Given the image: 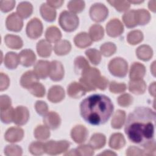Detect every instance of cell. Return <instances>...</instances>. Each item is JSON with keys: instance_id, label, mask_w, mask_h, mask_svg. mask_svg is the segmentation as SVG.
Masks as SVG:
<instances>
[{"instance_id": "1", "label": "cell", "mask_w": 156, "mask_h": 156, "mask_svg": "<svg viewBox=\"0 0 156 156\" xmlns=\"http://www.w3.org/2000/svg\"><path fill=\"white\" fill-rule=\"evenodd\" d=\"M155 113L148 107L136 108L127 119L124 131L129 140L144 146L154 140Z\"/></svg>"}, {"instance_id": "2", "label": "cell", "mask_w": 156, "mask_h": 156, "mask_svg": "<svg viewBox=\"0 0 156 156\" xmlns=\"http://www.w3.org/2000/svg\"><path fill=\"white\" fill-rule=\"evenodd\" d=\"M80 115L88 123L98 126L105 123L113 112L110 99L104 94H95L84 99L80 105Z\"/></svg>"}, {"instance_id": "3", "label": "cell", "mask_w": 156, "mask_h": 156, "mask_svg": "<svg viewBox=\"0 0 156 156\" xmlns=\"http://www.w3.org/2000/svg\"><path fill=\"white\" fill-rule=\"evenodd\" d=\"M81 75L79 83L83 87L85 90L87 91L95 90L94 83L96 79L101 76L100 71L95 68H91L90 66Z\"/></svg>"}, {"instance_id": "4", "label": "cell", "mask_w": 156, "mask_h": 156, "mask_svg": "<svg viewBox=\"0 0 156 156\" xmlns=\"http://www.w3.org/2000/svg\"><path fill=\"white\" fill-rule=\"evenodd\" d=\"M58 21L62 28L66 32L74 31L79 26L77 16L68 11H63L61 13Z\"/></svg>"}, {"instance_id": "5", "label": "cell", "mask_w": 156, "mask_h": 156, "mask_svg": "<svg viewBox=\"0 0 156 156\" xmlns=\"http://www.w3.org/2000/svg\"><path fill=\"white\" fill-rule=\"evenodd\" d=\"M127 68V62L120 57L113 58L108 65V69L111 74L118 77H123L126 76Z\"/></svg>"}, {"instance_id": "6", "label": "cell", "mask_w": 156, "mask_h": 156, "mask_svg": "<svg viewBox=\"0 0 156 156\" xmlns=\"http://www.w3.org/2000/svg\"><path fill=\"white\" fill-rule=\"evenodd\" d=\"M69 147V143L65 140L49 141L44 143L45 152L50 155L60 154L67 151Z\"/></svg>"}, {"instance_id": "7", "label": "cell", "mask_w": 156, "mask_h": 156, "mask_svg": "<svg viewBox=\"0 0 156 156\" xmlns=\"http://www.w3.org/2000/svg\"><path fill=\"white\" fill-rule=\"evenodd\" d=\"M43 32V25L40 20L38 18L32 19L26 27V34L31 39L39 38Z\"/></svg>"}, {"instance_id": "8", "label": "cell", "mask_w": 156, "mask_h": 156, "mask_svg": "<svg viewBox=\"0 0 156 156\" xmlns=\"http://www.w3.org/2000/svg\"><path fill=\"white\" fill-rule=\"evenodd\" d=\"M108 9L101 3L93 4L90 10V15L91 19L96 22H101L105 20L108 16Z\"/></svg>"}, {"instance_id": "9", "label": "cell", "mask_w": 156, "mask_h": 156, "mask_svg": "<svg viewBox=\"0 0 156 156\" xmlns=\"http://www.w3.org/2000/svg\"><path fill=\"white\" fill-rule=\"evenodd\" d=\"M23 22L21 17L16 13H12L8 16L6 20V27L9 30L18 32L23 27Z\"/></svg>"}, {"instance_id": "10", "label": "cell", "mask_w": 156, "mask_h": 156, "mask_svg": "<svg viewBox=\"0 0 156 156\" xmlns=\"http://www.w3.org/2000/svg\"><path fill=\"white\" fill-rule=\"evenodd\" d=\"M51 63L46 60H39L34 68V73L38 79H46L49 75Z\"/></svg>"}, {"instance_id": "11", "label": "cell", "mask_w": 156, "mask_h": 156, "mask_svg": "<svg viewBox=\"0 0 156 156\" xmlns=\"http://www.w3.org/2000/svg\"><path fill=\"white\" fill-rule=\"evenodd\" d=\"M49 76L54 81H59L64 76V69L61 62L54 60L51 62Z\"/></svg>"}, {"instance_id": "12", "label": "cell", "mask_w": 156, "mask_h": 156, "mask_svg": "<svg viewBox=\"0 0 156 156\" xmlns=\"http://www.w3.org/2000/svg\"><path fill=\"white\" fill-rule=\"evenodd\" d=\"M122 24L118 19L110 20L106 26L107 34L112 37H116L120 35L123 32Z\"/></svg>"}, {"instance_id": "13", "label": "cell", "mask_w": 156, "mask_h": 156, "mask_svg": "<svg viewBox=\"0 0 156 156\" xmlns=\"http://www.w3.org/2000/svg\"><path fill=\"white\" fill-rule=\"evenodd\" d=\"M29 118V113L27 108L23 106L17 107L14 111L13 122L19 126L25 124Z\"/></svg>"}, {"instance_id": "14", "label": "cell", "mask_w": 156, "mask_h": 156, "mask_svg": "<svg viewBox=\"0 0 156 156\" xmlns=\"http://www.w3.org/2000/svg\"><path fill=\"white\" fill-rule=\"evenodd\" d=\"M88 135L87 128L82 125L75 126L71 130L72 139L77 143H82L85 141Z\"/></svg>"}, {"instance_id": "15", "label": "cell", "mask_w": 156, "mask_h": 156, "mask_svg": "<svg viewBox=\"0 0 156 156\" xmlns=\"http://www.w3.org/2000/svg\"><path fill=\"white\" fill-rule=\"evenodd\" d=\"M43 122L47 127L54 130L59 127L61 119L57 113L50 112L48 113H46L44 116Z\"/></svg>"}, {"instance_id": "16", "label": "cell", "mask_w": 156, "mask_h": 156, "mask_svg": "<svg viewBox=\"0 0 156 156\" xmlns=\"http://www.w3.org/2000/svg\"><path fill=\"white\" fill-rule=\"evenodd\" d=\"M24 136L23 130L20 127H12L9 128L4 136L6 141L10 143H15L21 141Z\"/></svg>"}, {"instance_id": "17", "label": "cell", "mask_w": 156, "mask_h": 156, "mask_svg": "<svg viewBox=\"0 0 156 156\" xmlns=\"http://www.w3.org/2000/svg\"><path fill=\"white\" fill-rule=\"evenodd\" d=\"M19 60L20 63L23 66L28 67L34 63L36 60V56L32 50L26 49L21 51L19 54Z\"/></svg>"}, {"instance_id": "18", "label": "cell", "mask_w": 156, "mask_h": 156, "mask_svg": "<svg viewBox=\"0 0 156 156\" xmlns=\"http://www.w3.org/2000/svg\"><path fill=\"white\" fill-rule=\"evenodd\" d=\"M65 97V91L62 87L54 85L52 87L48 94V99L52 102L57 103L61 101Z\"/></svg>"}, {"instance_id": "19", "label": "cell", "mask_w": 156, "mask_h": 156, "mask_svg": "<svg viewBox=\"0 0 156 156\" xmlns=\"http://www.w3.org/2000/svg\"><path fill=\"white\" fill-rule=\"evenodd\" d=\"M146 73L143 65L139 62H135L131 65L130 70V78L131 80L142 79Z\"/></svg>"}, {"instance_id": "20", "label": "cell", "mask_w": 156, "mask_h": 156, "mask_svg": "<svg viewBox=\"0 0 156 156\" xmlns=\"http://www.w3.org/2000/svg\"><path fill=\"white\" fill-rule=\"evenodd\" d=\"M85 89L80 83L76 82L71 83L67 88L68 95L73 98H79L86 93Z\"/></svg>"}, {"instance_id": "21", "label": "cell", "mask_w": 156, "mask_h": 156, "mask_svg": "<svg viewBox=\"0 0 156 156\" xmlns=\"http://www.w3.org/2000/svg\"><path fill=\"white\" fill-rule=\"evenodd\" d=\"M38 78L35 74L34 71H28L24 73L20 80L21 85L24 88L29 89L32 85L37 82Z\"/></svg>"}, {"instance_id": "22", "label": "cell", "mask_w": 156, "mask_h": 156, "mask_svg": "<svg viewBox=\"0 0 156 156\" xmlns=\"http://www.w3.org/2000/svg\"><path fill=\"white\" fill-rule=\"evenodd\" d=\"M146 88V85L142 79L130 80L129 83V91L135 94H143Z\"/></svg>"}, {"instance_id": "23", "label": "cell", "mask_w": 156, "mask_h": 156, "mask_svg": "<svg viewBox=\"0 0 156 156\" xmlns=\"http://www.w3.org/2000/svg\"><path fill=\"white\" fill-rule=\"evenodd\" d=\"M126 140L120 133H116L111 135L109 140V146L114 149H119L124 146Z\"/></svg>"}, {"instance_id": "24", "label": "cell", "mask_w": 156, "mask_h": 156, "mask_svg": "<svg viewBox=\"0 0 156 156\" xmlns=\"http://www.w3.org/2000/svg\"><path fill=\"white\" fill-rule=\"evenodd\" d=\"M37 51L40 56L47 57L51 55L52 46L48 41L41 40L37 44Z\"/></svg>"}, {"instance_id": "25", "label": "cell", "mask_w": 156, "mask_h": 156, "mask_svg": "<svg viewBox=\"0 0 156 156\" xmlns=\"http://www.w3.org/2000/svg\"><path fill=\"white\" fill-rule=\"evenodd\" d=\"M40 13L42 17L47 21H53L56 17V12L48 4H43L40 7Z\"/></svg>"}, {"instance_id": "26", "label": "cell", "mask_w": 156, "mask_h": 156, "mask_svg": "<svg viewBox=\"0 0 156 156\" xmlns=\"http://www.w3.org/2000/svg\"><path fill=\"white\" fill-rule=\"evenodd\" d=\"M74 41L75 44L80 48H86L91 45L92 43L90 37L85 32H81L77 34L74 37Z\"/></svg>"}, {"instance_id": "27", "label": "cell", "mask_w": 156, "mask_h": 156, "mask_svg": "<svg viewBox=\"0 0 156 156\" xmlns=\"http://www.w3.org/2000/svg\"><path fill=\"white\" fill-rule=\"evenodd\" d=\"M4 41L7 46L12 49H18L23 46V41L17 35L8 34L5 37Z\"/></svg>"}, {"instance_id": "28", "label": "cell", "mask_w": 156, "mask_h": 156, "mask_svg": "<svg viewBox=\"0 0 156 156\" xmlns=\"http://www.w3.org/2000/svg\"><path fill=\"white\" fill-rule=\"evenodd\" d=\"M20 63L19 55L13 52H9L4 58V65L9 69H15Z\"/></svg>"}, {"instance_id": "29", "label": "cell", "mask_w": 156, "mask_h": 156, "mask_svg": "<svg viewBox=\"0 0 156 156\" xmlns=\"http://www.w3.org/2000/svg\"><path fill=\"white\" fill-rule=\"evenodd\" d=\"M122 19L126 26L129 28L134 27L138 25L136 11L135 10H130L126 13L123 15Z\"/></svg>"}, {"instance_id": "30", "label": "cell", "mask_w": 156, "mask_h": 156, "mask_svg": "<svg viewBox=\"0 0 156 156\" xmlns=\"http://www.w3.org/2000/svg\"><path fill=\"white\" fill-rule=\"evenodd\" d=\"M45 36L48 41L55 43L60 40L62 34L57 27L51 26L47 29Z\"/></svg>"}, {"instance_id": "31", "label": "cell", "mask_w": 156, "mask_h": 156, "mask_svg": "<svg viewBox=\"0 0 156 156\" xmlns=\"http://www.w3.org/2000/svg\"><path fill=\"white\" fill-rule=\"evenodd\" d=\"M152 50L148 45H141L139 46L136 50V54L137 57L143 60H149L152 56Z\"/></svg>"}, {"instance_id": "32", "label": "cell", "mask_w": 156, "mask_h": 156, "mask_svg": "<svg viewBox=\"0 0 156 156\" xmlns=\"http://www.w3.org/2000/svg\"><path fill=\"white\" fill-rule=\"evenodd\" d=\"M105 136L102 133H94L90 138V145L93 149H98L104 146L105 144Z\"/></svg>"}, {"instance_id": "33", "label": "cell", "mask_w": 156, "mask_h": 156, "mask_svg": "<svg viewBox=\"0 0 156 156\" xmlns=\"http://www.w3.org/2000/svg\"><path fill=\"white\" fill-rule=\"evenodd\" d=\"M125 116H126V113L124 111L118 110H117L112 119V122L111 125L112 127L114 129H120L125 121Z\"/></svg>"}, {"instance_id": "34", "label": "cell", "mask_w": 156, "mask_h": 156, "mask_svg": "<svg viewBox=\"0 0 156 156\" xmlns=\"http://www.w3.org/2000/svg\"><path fill=\"white\" fill-rule=\"evenodd\" d=\"M17 13L22 18H27L32 13V5L28 2H22L18 5Z\"/></svg>"}, {"instance_id": "35", "label": "cell", "mask_w": 156, "mask_h": 156, "mask_svg": "<svg viewBox=\"0 0 156 156\" xmlns=\"http://www.w3.org/2000/svg\"><path fill=\"white\" fill-rule=\"evenodd\" d=\"M71 46L69 41L62 40L57 43L54 46V51L57 55H63L67 54L71 50Z\"/></svg>"}, {"instance_id": "36", "label": "cell", "mask_w": 156, "mask_h": 156, "mask_svg": "<svg viewBox=\"0 0 156 156\" xmlns=\"http://www.w3.org/2000/svg\"><path fill=\"white\" fill-rule=\"evenodd\" d=\"M89 67L90 66L88 65V63L84 57L79 56L75 59L74 70L76 74H82V73Z\"/></svg>"}, {"instance_id": "37", "label": "cell", "mask_w": 156, "mask_h": 156, "mask_svg": "<svg viewBox=\"0 0 156 156\" xmlns=\"http://www.w3.org/2000/svg\"><path fill=\"white\" fill-rule=\"evenodd\" d=\"M90 37L91 40L99 41L104 37V29L99 24H94L90 29Z\"/></svg>"}, {"instance_id": "38", "label": "cell", "mask_w": 156, "mask_h": 156, "mask_svg": "<svg viewBox=\"0 0 156 156\" xmlns=\"http://www.w3.org/2000/svg\"><path fill=\"white\" fill-rule=\"evenodd\" d=\"M50 132L46 126H38L34 130L35 137L40 140H44L49 137Z\"/></svg>"}, {"instance_id": "39", "label": "cell", "mask_w": 156, "mask_h": 156, "mask_svg": "<svg viewBox=\"0 0 156 156\" xmlns=\"http://www.w3.org/2000/svg\"><path fill=\"white\" fill-rule=\"evenodd\" d=\"M1 119L4 123L9 124L13 121L15 110L12 107H10L6 109L1 110Z\"/></svg>"}, {"instance_id": "40", "label": "cell", "mask_w": 156, "mask_h": 156, "mask_svg": "<svg viewBox=\"0 0 156 156\" xmlns=\"http://www.w3.org/2000/svg\"><path fill=\"white\" fill-rule=\"evenodd\" d=\"M85 54L90 62L94 65H98L101 60L100 52L96 49H89L86 51Z\"/></svg>"}, {"instance_id": "41", "label": "cell", "mask_w": 156, "mask_h": 156, "mask_svg": "<svg viewBox=\"0 0 156 156\" xmlns=\"http://www.w3.org/2000/svg\"><path fill=\"white\" fill-rule=\"evenodd\" d=\"M29 150L33 155H41L45 152L44 144L39 141H34L30 144Z\"/></svg>"}, {"instance_id": "42", "label": "cell", "mask_w": 156, "mask_h": 156, "mask_svg": "<svg viewBox=\"0 0 156 156\" xmlns=\"http://www.w3.org/2000/svg\"><path fill=\"white\" fill-rule=\"evenodd\" d=\"M143 35L140 30H133L129 33L127 35V41L130 44H136L143 40Z\"/></svg>"}, {"instance_id": "43", "label": "cell", "mask_w": 156, "mask_h": 156, "mask_svg": "<svg viewBox=\"0 0 156 156\" xmlns=\"http://www.w3.org/2000/svg\"><path fill=\"white\" fill-rule=\"evenodd\" d=\"M27 90L31 94L39 98L43 97L45 94V89L44 86L38 82L35 83Z\"/></svg>"}, {"instance_id": "44", "label": "cell", "mask_w": 156, "mask_h": 156, "mask_svg": "<svg viewBox=\"0 0 156 156\" xmlns=\"http://www.w3.org/2000/svg\"><path fill=\"white\" fill-rule=\"evenodd\" d=\"M137 15L138 25H145L149 23L151 16L149 13L144 9L136 10Z\"/></svg>"}, {"instance_id": "45", "label": "cell", "mask_w": 156, "mask_h": 156, "mask_svg": "<svg viewBox=\"0 0 156 156\" xmlns=\"http://www.w3.org/2000/svg\"><path fill=\"white\" fill-rule=\"evenodd\" d=\"M116 50V46L114 43L108 42L105 43L101 46V53L106 57H109L113 55Z\"/></svg>"}, {"instance_id": "46", "label": "cell", "mask_w": 156, "mask_h": 156, "mask_svg": "<svg viewBox=\"0 0 156 156\" xmlns=\"http://www.w3.org/2000/svg\"><path fill=\"white\" fill-rule=\"evenodd\" d=\"M85 7V2L82 1H71L68 4V8L73 13H79Z\"/></svg>"}, {"instance_id": "47", "label": "cell", "mask_w": 156, "mask_h": 156, "mask_svg": "<svg viewBox=\"0 0 156 156\" xmlns=\"http://www.w3.org/2000/svg\"><path fill=\"white\" fill-rule=\"evenodd\" d=\"M108 2L115 7L119 12L126 11L130 7L129 2L126 1H108Z\"/></svg>"}, {"instance_id": "48", "label": "cell", "mask_w": 156, "mask_h": 156, "mask_svg": "<svg viewBox=\"0 0 156 156\" xmlns=\"http://www.w3.org/2000/svg\"><path fill=\"white\" fill-rule=\"evenodd\" d=\"M4 154L6 155H21L22 149L16 145H8L4 149Z\"/></svg>"}, {"instance_id": "49", "label": "cell", "mask_w": 156, "mask_h": 156, "mask_svg": "<svg viewBox=\"0 0 156 156\" xmlns=\"http://www.w3.org/2000/svg\"><path fill=\"white\" fill-rule=\"evenodd\" d=\"M76 149L77 155H92L94 154L93 149L90 145H82Z\"/></svg>"}, {"instance_id": "50", "label": "cell", "mask_w": 156, "mask_h": 156, "mask_svg": "<svg viewBox=\"0 0 156 156\" xmlns=\"http://www.w3.org/2000/svg\"><path fill=\"white\" fill-rule=\"evenodd\" d=\"M110 91L113 93H119L126 90V85L124 83H119L115 81L110 84Z\"/></svg>"}, {"instance_id": "51", "label": "cell", "mask_w": 156, "mask_h": 156, "mask_svg": "<svg viewBox=\"0 0 156 156\" xmlns=\"http://www.w3.org/2000/svg\"><path fill=\"white\" fill-rule=\"evenodd\" d=\"M132 97L129 94H124L118 98V104L122 107H127L132 103Z\"/></svg>"}, {"instance_id": "52", "label": "cell", "mask_w": 156, "mask_h": 156, "mask_svg": "<svg viewBox=\"0 0 156 156\" xmlns=\"http://www.w3.org/2000/svg\"><path fill=\"white\" fill-rule=\"evenodd\" d=\"M144 149L143 151V155H155V143L154 140L148 143L146 145L143 146Z\"/></svg>"}, {"instance_id": "53", "label": "cell", "mask_w": 156, "mask_h": 156, "mask_svg": "<svg viewBox=\"0 0 156 156\" xmlns=\"http://www.w3.org/2000/svg\"><path fill=\"white\" fill-rule=\"evenodd\" d=\"M35 109L40 115H44L48 112V105L43 101H37L35 104Z\"/></svg>"}, {"instance_id": "54", "label": "cell", "mask_w": 156, "mask_h": 156, "mask_svg": "<svg viewBox=\"0 0 156 156\" xmlns=\"http://www.w3.org/2000/svg\"><path fill=\"white\" fill-rule=\"evenodd\" d=\"M108 80L105 79V77L103 76H99L96 80L94 83V87L95 88H98L100 90H105L108 85Z\"/></svg>"}, {"instance_id": "55", "label": "cell", "mask_w": 156, "mask_h": 156, "mask_svg": "<svg viewBox=\"0 0 156 156\" xmlns=\"http://www.w3.org/2000/svg\"><path fill=\"white\" fill-rule=\"evenodd\" d=\"M0 4H1V5H0L1 10L4 12H7L11 10L13 8L15 4V1H1Z\"/></svg>"}, {"instance_id": "56", "label": "cell", "mask_w": 156, "mask_h": 156, "mask_svg": "<svg viewBox=\"0 0 156 156\" xmlns=\"http://www.w3.org/2000/svg\"><path fill=\"white\" fill-rule=\"evenodd\" d=\"M11 100L7 95L1 96V110L6 109L10 107Z\"/></svg>"}, {"instance_id": "57", "label": "cell", "mask_w": 156, "mask_h": 156, "mask_svg": "<svg viewBox=\"0 0 156 156\" xmlns=\"http://www.w3.org/2000/svg\"><path fill=\"white\" fill-rule=\"evenodd\" d=\"M127 155H143V151L135 146H130L128 148L126 152Z\"/></svg>"}, {"instance_id": "58", "label": "cell", "mask_w": 156, "mask_h": 156, "mask_svg": "<svg viewBox=\"0 0 156 156\" xmlns=\"http://www.w3.org/2000/svg\"><path fill=\"white\" fill-rule=\"evenodd\" d=\"M1 90H5L9 84V80L8 77L4 74L2 73L1 74Z\"/></svg>"}, {"instance_id": "59", "label": "cell", "mask_w": 156, "mask_h": 156, "mask_svg": "<svg viewBox=\"0 0 156 156\" xmlns=\"http://www.w3.org/2000/svg\"><path fill=\"white\" fill-rule=\"evenodd\" d=\"M63 3V1H48L47 4L51 7H59Z\"/></svg>"}, {"instance_id": "60", "label": "cell", "mask_w": 156, "mask_h": 156, "mask_svg": "<svg viewBox=\"0 0 156 156\" xmlns=\"http://www.w3.org/2000/svg\"><path fill=\"white\" fill-rule=\"evenodd\" d=\"M155 1H150L149 3V9L153 11L154 12L155 11Z\"/></svg>"}, {"instance_id": "61", "label": "cell", "mask_w": 156, "mask_h": 156, "mask_svg": "<svg viewBox=\"0 0 156 156\" xmlns=\"http://www.w3.org/2000/svg\"><path fill=\"white\" fill-rule=\"evenodd\" d=\"M155 82H153L149 87V93L154 96L155 95Z\"/></svg>"}, {"instance_id": "62", "label": "cell", "mask_w": 156, "mask_h": 156, "mask_svg": "<svg viewBox=\"0 0 156 156\" xmlns=\"http://www.w3.org/2000/svg\"><path fill=\"white\" fill-rule=\"evenodd\" d=\"M99 155H116L114 152H112L110 151H105L104 152L100 154Z\"/></svg>"}, {"instance_id": "63", "label": "cell", "mask_w": 156, "mask_h": 156, "mask_svg": "<svg viewBox=\"0 0 156 156\" xmlns=\"http://www.w3.org/2000/svg\"><path fill=\"white\" fill-rule=\"evenodd\" d=\"M129 2H131V3H141L143 2V1H128Z\"/></svg>"}]
</instances>
